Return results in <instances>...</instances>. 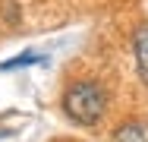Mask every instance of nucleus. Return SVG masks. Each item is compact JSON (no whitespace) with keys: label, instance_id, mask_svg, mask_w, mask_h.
<instances>
[{"label":"nucleus","instance_id":"nucleus-1","mask_svg":"<svg viewBox=\"0 0 148 142\" xmlns=\"http://www.w3.org/2000/svg\"><path fill=\"white\" fill-rule=\"evenodd\" d=\"M104 108H107V98H104V88L98 82H76L66 88L63 95V111L73 123H82V126H91L104 117Z\"/></svg>","mask_w":148,"mask_h":142},{"label":"nucleus","instance_id":"nucleus-2","mask_svg":"<svg viewBox=\"0 0 148 142\" xmlns=\"http://www.w3.org/2000/svg\"><path fill=\"white\" fill-rule=\"evenodd\" d=\"M114 142H148V123L142 120H129L114 130Z\"/></svg>","mask_w":148,"mask_h":142},{"label":"nucleus","instance_id":"nucleus-3","mask_svg":"<svg viewBox=\"0 0 148 142\" xmlns=\"http://www.w3.org/2000/svg\"><path fill=\"white\" fill-rule=\"evenodd\" d=\"M136 60H139V73L148 82V26H142L136 32Z\"/></svg>","mask_w":148,"mask_h":142},{"label":"nucleus","instance_id":"nucleus-4","mask_svg":"<svg viewBox=\"0 0 148 142\" xmlns=\"http://www.w3.org/2000/svg\"><path fill=\"white\" fill-rule=\"evenodd\" d=\"M29 63H38V57H35V54L10 57V60H3V63H0V73H6V70H16V66H29Z\"/></svg>","mask_w":148,"mask_h":142}]
</instances>
